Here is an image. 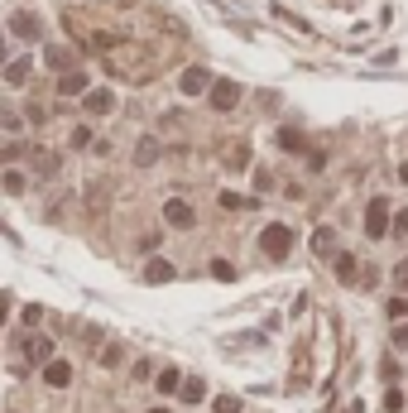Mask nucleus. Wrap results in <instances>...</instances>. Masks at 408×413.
Instances as JSON below:
<instances>
[{
	"instance_id": "f257e3e1",
	"label": "nucleus",
	"mask_w": 408,
	"mask_h": 413,
	"mask_svg": "<svg viewBox=\"0 0 408 413\" xmlns=\"http://www.w3.org/2000/svg\"><path fill=\"white\" fill-rule=\"evenodd\" d=\"M260 250H264L269 260H289V250H293V231H289L284 221L264 226V231H260Z\"/></svg>"
},
{
	"instance_id": "58836bf2",
	"label": "nucleus",
	"mask_w": 408,
	"mask_h": 413,
	"mask_svg": "<svg viewBox=\"0 0 408 413\" xmlns=\"http://www.w3.org/2000/svg\"><path fill=\"white\" fill-rule=\"evenodd\" d=\"M389 317H408V298H389Z\"/></svg>"
},
{
	"instance_id": "7c9ffc66",
	"label": "nucleus",
	"mask_w": 408,
	"mask_h": 413,
	"mask_svg": "<svg viewBox=\"0 0 408 413\" xmlns=\"http://www.w3.org/2000/svg\"><path fill=\"white\" fill-rule=\"evenodd\" d=\"M19 317H24V327H39V322H43V308H39V303H29Z\"/></svg>"
},
{
	"instance_id": "6e6552de",
	"label": "nucleus",
	"mask_w": 408,
	"mask_h": 413,
	"mask_svg": "<svg viewBox=\"0 0 408 413\" xmlns=\"http://www.w3.org/2000/svg\"><path fill=\"white\" fill-rule=\"evenodd\" d=\"M0 77H5V87H24V82L34 77V58H29V53L5 58V73H0Z\"/></svg>"
},
{
	"instance_id": "f03ea898",
	"label": "nucleus",
	"mask_w": 408,
	"mask_h": 413,
	"mask_svg": "<svg viewBox=\"0 0 408 413\" xmlns=\"http://www.w3.org/2000/svg\"><path fill=\"white\" fill-rule=\"evenodd\" d=\"M240 97H245V87H240V82H231V77H211V92H206L211 111H235Z\"/></svg>"
},
{
	"instance_id": "f8f14e48",
	"label": "nucleus",
	"mask_w": 408,
	"mask_h": 413,
	"mask_svg": "<svg viewBox=\"0 0 408 413\" xmlns=\"http://www.w3.org/2000/svg\"><path fill=\"white\" fill-rule=\"evenodd\" d=\"M24 361H29V365H48V361H53V341H48V336H29V341H24Z\"/></svg>"
},
{
	"instance_id": "2f4dec72",
	"label": "nucleus",
	"mask_w": 408,
	"mask_h": 413,
	"mask_svg": "<svg viewBox=\"0 0 408 413\" xmlns=\"http://www.w3.org/2000/svg\"><path fill=\"white\" fill-rule=\"evenodd\" d=\"M389 231H394V236H408V206H404V211H394V221H389Z\"/></svg>"
},
{
	"instance_id": "4468645a",
	"label": "nucleus",
	"mask_w": 408,
	"mask_h": 413,
	"mask_svg": "<svg viewBox=\"0 0 408 413\" xmlns=\"http://www.w3.org/2000/svg\"><path fill=\"white\" fill-rule=\"evenodd\" d=\"M159 154H164V149H159V140H154V135H144V140L135 144V169H149V164H159Z\"/></svg>"
},
{
	"instance_id": "c9c22d12",
	"label": "nucleus",
	"mask_w": 408,
	"mask_h": 413,
	"mask_svg": "<svg viewBox=\"0 0 408 413\" xmlns=\"http://www.w3.org/2000/svg\"><path fill=\"white\" fill-rule=\"evenodd\" d=\"M394 284L408 294V260H399V265H394Z\"/></svg>"
},
{
	"instance_id": "b1692460",
	"label": "nucleus",
	"mask_w": 408,
	"mask_h": 413,
	"mask_svg": "<svg viewBox=\"0 0 408 413\" xmlns=\"http://www.w3.org/2000/svg\"><path fill=\"white\" fill-rule=\"evenodd\" d=\"M120 361H125V346H120V341H106V346H101V365H106V370H115Z\"/></svg>"
},
{
	"instance_id": "79ce46f5",
	"label": "nucleus",
	"mask_w": 408,
	"mask_h": 413,
	"mask_svg": "<svg viewBox=\"0 0 408 413\" xmlns=\"http://www.w3.org/2000/svg\"><path fill=\"white\" fill-rule=\"evenodd\" d=\"M399 183H408V164H404V169H399Z\"/></svg>"
},
{
	"instance_id": "a878e982",
	"label": "nucleus",
	"mask_w": 408,
	"mask_h": 413,
	"mask_svg": "<svg viewBox=\"0 0 408 413\" xmlns=\"http://www.w3.org/2000/svg\"><path fill=\"white\" fill-rule=\"evenodd\" d=\"M92 140H97V135H92V125H72V135H68V144H72V149H87Z\"/></svg>"
},
{
	"instance_id": "423d86ee",
	"label": "nucleus",
	"mask_w": 408,
	"mask_h": 413,
	"mask_svg": "<svg viewBox=\"0 0 408 413\" xmlns=\"http://www.w3.org/2000/svg\"><path fill=\"white\" fill-rule=\"evenodd\" d=\"M10 34H14V39H29V44H34V39L43 34V19H39L34 10H14V15H10Z\"/></svg>"
},
{
	"instance_id": "2eb2a0df",
	"label": "nucleus",
	"mask_w": 408,
	"mask_h": 413,
	"mask_svg": "<svg viewBox=\"0 0 408 413\" xmlns=\"http://www.w3.org/2000/svg\"><path fill=\"white\" fill-rule=\"evenodd\" d=\"M312 255H322V260L336 255V231H331V226H317V231H312Z\"/></svg>"
},
{
	"instance_id": "bb28decb",
	"label": "nucleus",
	"mask_w": 408,
	"mask_h": 413,
	"mask_svg": "<svg viewBox=\"0 0 408 413\" xmlns=\"http://www.w3.org/2000/svg\"><path fill=\"white\" fill-rule=\"evenodd\" d=\"M269 188H274V173H269V169H255V198L269 193Z\"/></svg>"
},
{
	"instance_id": "37998d69",
	"label": "nucleus",
	"mask_w": 408,
	"mask_h": 413,
	"mask_svg": "<svg viewBox=\"0 0 408 413\" xmlns=\"http://www.w3.org/2000/svg\"><path fill=\"white\" fill-rule=\"evenodd\" d=\"M149 413H168V409H149Z\"/></svg>"
},
{
	"instance_id": "c85d7f7f",
	"label": "nucleus",
	"mask_w": 408,
	"mask_h": 413,
	"mask_svg": "<svg viewBox=\"0 0 408 413\" xmlns=\"http://www.w3.org/2000/svg\"><path fill=\"white\" fill-rule=\"evenodd\" d=\"M240 409H245V404H240L235 394H221V399H216V413H240Z\"/></svg>"
},
{
	"instance_id": "e433bc0d",
	"label": "nucleus",
	"mask_w": 408,
	"mask_h": 413,
	"mask_svg": "<svg viewBox=\"0 0 408 413\" xmlns=\"http://www.w3.org/2000/svg\"><path fill=\"white\" fill-rule=\"evenodd\" d=\"M110 44H115V34H106V29H97V34H92V48H110Z\"/></svg>"
},
{
	"instance_id": "ea45409f",
	"label": "nucleus",
	"mask_w": 408,
	"mask_h": 413,
	"mask_svg": "<svg viewBox=\"0 0 408 413\" xmlns=\"http://www.w3.org/2000/svg\"><path fill=\"white\" fill-rule=\"evenodd\" d=\"M10 308H14V298H10V294H0V322L10 317Z\"/></svg>"
},
{
	"instance_id": "393cba45",
	"label": "nucleus",
	"mask_w": 408,
	"mask_h": 413,
	"mask_svg": "<svg viewBox=\"0 0 408 413\" xmlns=\"http://www.w3.org/2000/svg\"><path fill=\"white\" fill-rule=\"evenodd\" d=\"M178 385H183V375L168 365V370H159V394H178Z\"/></svg>"
},
{
	"instance_id": "f3484780",
	"label": "nucleus",
	"mask_w": 408,
	"mask_h": 413,
	"mask_svg": "<svg viewBox=\"0 0 408 413\" xmlns=\"http://www.w3.org/2000/svg\"><path fill=\"white\" fill-rule=\"evenodd\" d=\"M178 394H183V404H202L206 399V380L202 375H188V380L178 385Z\"/></svg>"
},
{
	"instance_id": "ddd939ff",
	"label": "nucleus",
	"mask_w": 408,
	"mask_h": 413,
	"mask_svg": "<svg viewBox=\"0 0 408 413\" xmlns=\"http://www.w3.org/2000/svg\"><path fill=\"white\" fill-rule=\"evenodd\" d=\"M43 385H48V390H68V385H72V365H68V361H48V365H43Z\"/></svg>"
},
{
	"instance_id": "cd10ccee",
	"label": "nucleus",
	"mask_w": 408,
	"mask_h": 413,
	"mask_svg": "<svg viewBox=\"0 0 408 413\" xmlns=\"http://www.w3.org/2000/svg\"><path fill=\"white\" fill-rule=\"evenodd\" d=\"M211 274H216V279H226V284H231V279H235V265H231V260H211Z\"/></svg>"
},
{
	"instance_id": "39448f33",
	"label": "nucleus",
	"mask_w": 408,
	"mask_h": 413,
	"mask_svg": "<svg viewBox=\"0 0 408 413\" xmlns=\"http://www.w3.org/2000/svg\"><path fill=\"white\" fill-rule=\"evenodd\" d=\"M178 87H183V97H206L211 92V73H206L202 63H193V68H183Z\"/></svg>"
},
{
	"instance_id": "412c9836",
	"label": "nucleus",
	"mask_w": 408,
	"mask_h": 413,
	"mask_svg": "<svg viewBox=\"0 0 408 413\" xmlns=\"http://www.w3.org/2000/svg\"><path fill=\"white\" fill-rule=\"evenodd\" d=\"M106 198H110V188H106V183H92V188H87V211H92V216H101Z\"/></svg>"
},
{
	"instance_id": "a19ab883",
	"label": "nucleus",
	"mask_w": 408,
	"mask_h": 413,
	"mask_svg": "<svg viewBox=\"0 0 408 413\" xmlns=\"http://www.w3.org/2000/svg\"><path fill=\"white\" fill-rule=\"evenodd\" d=\"M0 63H5V29H0Z\"/></svg>"
},
{
	"instance_id": "1a4fd4ad",
	"label": "nucleus",
	"mask_w": 408,
	"mask_h": 413,
	"mask_svg": "<svg viewBox=\"0 0 408 413\" xmlns=\"http://www.w3.org/2000/svg\"><path fill=\"white\" fill-rule=\"evenodd\" d=\"M92 82H87V73L82 68H68V73H58V97H82Z\"/></svg>"
},
{
	"instance_id": "c756f323",
	"label": "nucleus",
	"mask_w": 408,
	"mask_h": 413,
	"mask_svg": "<svg viewBox=\"0 0 408 413\" xmlns=\"http://www.w3.org/2000/svg\"><path fill=\"white\" fill-rule=\"evenodd\" d=\"M399 409H404V394L389 385V394H385V413H399Z\"/></svg>"
},
{
	"instance_id": "7ed1b4c3",
	"label": "nucleus",
	"mask_w": 408,
	"mask_h": 413,
	"mask_svg": "<svg viewBox=\"0 0 408 413\" xmlns=\"http://www.w3.org/2000/svg\"><path fill=\"white\" fill-rule=\"evenodd\" d=\"M365 236L370 240H385L389 236V202L385 198H370V206H365Z\"/></svg>"
},
{
	"instance_id": "dca6fc26",
	"label": "nucleus",
	"mask_w": 408,
	"mask_h": 413,
	"mask_svg": "<svg viewBox=\"0 0 408 413\" xmlns=\"http://www.w3.org/2000/svg\"><path fill=\"white\" fill-rule=\"evenodd\" d=\"M274 140H279V149H289V154H303V149H307V135H303V130H293V125H284Z\"/></svg>"
},
{
	"instance_id": "4be33fe9",
	"label": "nucleus",
	"mask_w": 408,
	"mask_h": 413,
	"mask_svg": "<svg viewBox=\"0 0 408 413\" xmlns=\"http://www.w3.org/2000/svg\"><path fill=\"white\" fill-rule=\"evenodd\" d=\"M356 274H360V269H356V255H351V250L336 255V279H341V284H356Z\"/></svg>"
},
{
	"instance_id": "6ab92c4d",
	"label": "nucleus",
	"mask_w": 408,
	"mask_h": 413,
	"mask_svg": "<svg viewBox=\"0 0 408 413\" xmlns=\"http://www.w3.org/2000/svg\"><path fill=\"white\" fill-rule=\"evenodd\" d=\"M0 188H5V193H10V198H19V193H24V188H29V178H24V173H19V169H5V173H0Z\"/></svg>"
},
{
	"instance_id": "473e14b6",
	"label": "nucleus",
	"mask_w": 408,
	"mask_h": 413,
	"mask_svg": "<svg viewBox=\"0 0 408 413\" xmlns=\"http://www.w3.org/2000/svg\"><path fill=\"white\" fill-rule=\"evenodd\" d=\"M389 341H394V346H399V351H408V322H399V327H394V332H389Z\"/></svg>"
},
{
	"instance_id": "4c0bfd02",
	"label": "nucleus",
	"mask_w": 408,
	"mask_h": 413,
	"mask_svg": "<svg viewBox=\"0 0 408 413\" xmlns=\"http://www.w3.org/2000/svg\"><path fill=\"white\" fill-rule=\"evenodd\" d=\"M24 115H29V125H43V120H48V111H43V106H29Z\"/></svg>"
},
{
	"instance_id": "72a5a7b5",
	"label": "nucleus",
	"mask_w": 408,
	"mask_h": 413,
	"mask_svg": "<svg viewBox=\"0 0 408 413\" xmlns=\"http://www.w3.org/2000/svg\"><path fill=\"white\" fill-rule=\"evenodd\" d=\"M380 375H385V385H394V380H399V361H385Z\"/></svg>"
},
{
	"instance_id": "9b49d317",
	"label": "nucleus",
	"mask_w": 408,
	"mask_h": 413,
	"mask_svg": "<svg viewBox=\"0 0 408 413\" xmlns=\"http://www.w3.org/2000/svg\"><path fill=\"white\" fill-rule=\"evenodd\" d=\"M29 159H34V173L39 178H58V169H63V159L53 149H29Z\"/></svg>"
},
{
	"instance_id": "20e7f679",
	"label": "nucleus",
	"mask_w": 408,
	"mask_h": 413,
	"mask_svg": "<svg viewBox=\"0 0 408 413\" xmlns=\"http://www.w3.org/2000/svg\"><path fill=\"white\" fill-rule=\"evenodd\" d=\"M164 221H168L173 231H193L197 211H193V202H188V198H168V202H164Z\"/></svg>"
},
{
	"instance_id": "5701e85b",
	"label": "nucleus",
	"mask_w": 408,
	"mask_h": 413,
	"mask_svg": "<svg viewBox=\"0 0 408 413\" xmlns=\"http://www.w3.org/2000/svg\"><path fill=\"white\" fill-rule=\"evenodd\" d=\"M48 68H58V73H68V68H77V58H72V48H48Z\"/></svg>"
},
{
	"instance_id": "f704fd0d",
	"label": "nucleus",
	"mask_w": 408,
	"mask_h": 413,
	"mask_svg": "<svg viewBox=\"0 0 408 413\" xmlns=\"http://www.w3.org/2000/svg\"><path fill=\"white\" fill-rule=\"evenodd\" d=\"M0 125H5V130H19V115H14L10 106H0Z\"/></svg>"
},
{
	"instance_id": "a211bd4d",
	"label": "nucleus",
	"mask_w": 408,
	"mask_h": 413,
	"mask_svg": "<svg viewBox=\"0 0 408 413\" xmlns=\"http://www.w3.org/2000/svg\"><path fill=\"white\" fill-rule=\"evenodd\" d=\"M216 202L226 206V211H255V206H260V198H245V193H231V188H226Z\"/></svg>"
},
{
	"instance_id": "9d476101",
	"label": "nucleus",
	"mask_w": 408,
	"mask_h": 413,
	"mask_svg": "<svg viewBox=\"0 0 408 413\" xmlns=\"http://www.w3.org/2000/svg\"><path fill=\"white\" fill-rule=\"evenodd\" d=\"M221 164H226L231 173H240V169H250V144H245V140H235V144H226V149H221Z\"/></svg>"
},
{
	"instance_id": "aec40b11",
	"label": "nucleus",
	"mask_w": 408,
	"mask_h": 413,
	"mask_svg": "<svg viewBox=\"0 0 408 413\" xmlns=\"http://www.w3.org/2000/svg\"><path fill=\"white\" fill-rule=\"evenodd\" d=\"M144 279H149V284H168V279H173V265H168V260H149V265H144Z\"/></svg>"
},
{
	"instance_id": "0eeeda50",
	"label": "nucleus",
	"mask_w": 408,
	"mask_h": 413,
	"mask_svg": "<svg viewBox=\"0 0 408 413\" xmlns=\"http://www.w3.org/2000/svg\"><path fill=\"white\" fill-rule=\"evenodd\" d=\"M82 111H87V115H110V111H115V92H110V87H87V92H82Z\"/></svg>"
}]
</instances>
